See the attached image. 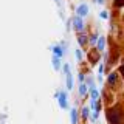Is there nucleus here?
<instances>
[{
	"instance_id": "f257e3e1",
	"label": "nucleus",
	"mask_w": 124,
	"mask_h": 124,
	"mask_svg": "<svg viewBox=\"0 0 124 124\" xmlns=\"http://www.w3.org/2000/svg\"><path fill=\"white\" fill-rule=\"evenodd\" d=\"M107 119L110 124H121L123 121V113L118 110V108H110L107 112Z\"/></svg>"
},
{
	"instance_id": "f03ea898",
	"label": "nucleus",
	"mask_w": 124,
	"mask_h": 124,
	"mask_svg": "<svg viewBox=\"0 0 124 124\" xmlns=\"http://www.w3.org/2000/svg\"><path fill=\"white\" fill-rule=\"evenodd\" d=\"M64 73H65V76H67V88L71 90L73 88V76H71V71H70V65L68 64L64 65Z\"/></svg>"
},
{
	"instance_id": "7ed1b4c3",
	"label": "nucleus",
	"mask_w": 124,
	"mask_h": 124,
	"mask_svg": "<svg viewBox=\"0 0 124 124\" xmlns=\"http://www.w3.org/2000/svg\"><path fill=\"white\" fill-rule=\"evenodd\" d=\"M56 98L59 99V106L62 108H68V101H67V93L62 92V93H56Z\"/></svg>"
},
{
	"instance_id": "20e7f679",
	"label": "nucleus",
	"mask_w": 124,
	"mask_h": 124,
	"mask_svg": "<svg viewBox=\"0 0 124 124\" xmlns=\"http://www.w3.org/2000/svg\"><path fill=\"white\" fill-rule=\"evenodd\" d=\"M73 26H75V30L76 31H82L84 30V20H82V17H81V16H75V19H73Z\"/></svg>"
},
{
	"instance_id": "39448f33",
	"label": "nucleus",
	"mask_w": 124,
	"mask_h": 124,
	"mask_svg": "<svg viewBox=\"0 0 124 124\" xmlns=\"http://www.w3.org/2000/svg\"><path fill=\"white\" fill-rule=\"evenodd\" d=\"M76 14H78V16H81V17L87 16V14H88V6H87V5H81V6H78V8H76Z\"/></svg>"
},
{
	"instance_id": "423d86ee",
	"label": "nucleus",
	"mask_w": 124,
	"mask_h": 124,
	"mask_svg": "<svg viewBox=\"0 0 124 124\" xmlns=\"http://www.w3.org/2000/svg\"><path fill=\"white\" fill-rule=\"evenodd\" d=\"M104 46H106V37L101 36V37L98 39V42H96V48H98V51H102Z\"/></svg>"
},
{
	"instance_id": "0eeeda50",
	"label": "nucleus",
	"mask_w": 124,
	"mask_h": 124,
	"mask_svg": "<svg viewBox=\"0 0 124 124\" xmlns=\"http://www.w3.org/2000/svg\"><path fill=\"white\" fill-rule=\"evenodd\" d=\"M59 59H61V57H59V56H57V54H54V53H53V57H51V62H53V67H54V68H56V70H59V68H61V64H59Z\"/></svg>"
},
{
	"instance_id": "6e6552de",
	"label": "nucleus",
	"mask_w": 124,
	"mask_h": 124,
	"mask_svg": "<svg viewBox=\"0 0 124 124\" xmlns=\"http://www.w3.org/2000/svg\"><path fill=\"white\" fill-rule=\"evenodd\" d=\"M53 53H54V54H57L59 57H62L65 51H64V48H62L61 45H54V46H53Z\"/></svg>"
},
{
	"instance_id": "1a4fd4ad",
	"label": "nucleus",
	"mask_w": 124,
	"mask_h": 124,
	"mask_svg": "<svg viewBox=\"0 0 124 124\" xmlns=\"http://www.w3.org/2000/svg\"><path fill=\"white\" fill-rule=\"evenodd\" d=\"M78 42H79V45H82V46H85L87 45V36H85L84 33H79V36H78Z\"/></svg>"
},
{
	"instance_id": "9d476101",
	"label": "nucleus",
	"mask_w": 124,
	"mask_h": 124,
	"mask_svg": "<svg viewBox=\"0 0 124 124\" xmlns=\"http://www.w3.org/2000/svg\"><path fill=\"white\" fill-rule=\"evenodd\" d=\"M70 118H71V124L78 123V112H76V108H71V112H70Z\"/></svg>"
},
{
	"instance_id": "9b49d317",
	"label": "nucleus",
	"mask_w": 124,
	"mask_h": 124,
	"mask_svg": "<svg viewBox=\"0 0 124 124\" xmlns=\"http://www.w3.org/2000/svg\"><path fill=\"white\" fill-rule=\"evenodd\" d=\"M79 95L87 96V85H85V82H81V85H79Z\"/></svg>"
},
{
	"instance_id": "f8f14e48",
	"label": "nucleus",
	"mask_w": 124,
	"mask_h": 124,
	"mask_svg": "<svg viewBox=\"0 0 124 124\" xmlns=\"http://www.w3.org/2000/svg\"><path fill=\"white\" fill-rule=\"evenodd\" d=\"M88 115H90V108H88V107H82V110H81V116H82V119H87Z\"/></svg>"
},
{
	"instance_id": "ddd939ff",
	"label": "nucleus",
	"mask_w": 124,
	"mask_h": 124,
	"mask_svg": "<svg viewBox=\"0 0 124 124\" xmlns=\"http://www.w3.org/2000/svg\"><path fill=\"white\" fill-rule=\"evenodd\" d=\"M107 81H108V84H115L116 82V73H110V75H108V78H107Z\"/></svg>"
},
{
	"instance_id": "4468645a",
	"label": "nucleus",
	"mask_w": 124,
	"mask_h": 124,
	"mask_svg": "<svg viewBox=\"0 0 124 124\" xmlns=\"http://www.w3.org/2000/svg\"><path fill=\"white\" fill-rule=\"evenodd\" d=\"M90 95H92V99H98V90L96 88H92V92H90Z\"/></svg>"
},
{
	"instance_id": "2eb2a0df",
	"label": "nucleus",
	"mask_w": 124,
	"mask_h": 124,
	"mask_svg": "<svg viewBox=\"0 0 124 124\" xmlns=\"http://www.w3.org/2000/svg\"><path fill=\"white\" fill-rule=\"evenodd\" d=\"M96 39H98V34H93V36L90 37V44H92V45H96V42H98Z\"/></svg>"
},
{
	"instance_id": "dca6fc26",
	"label": "nucleus",
	"mask_w": 124,
	"mask_h": 124,
	"mask_svg": "<svg viewBox=\"0 0 124 124\" xmlns=\"http://www.w3.org/2000/svg\"><path fill=\"white\" fill-rule=\"evenodd\" d=\"M124 5V0H115V6L116 8H119V6H123Z\"/></svg>"
},
{
	"instance_id": "f3484780",
	"label": "nucleus",
	"mask_w": 124,
	"mask_h": 124,
	"mask_svg": "<svg viewBox=\"0 0 124 124\" xmlns=\"http://www.w3.org/2000/svg\"><path fill=\"white\" fill-rule=\"evenodd\" d=\"M76 57H78V61L82 59V51H81V50H76Z\"/></svg>"
},
{
	"instance_id": "a211bd4d",
	"label": "nucleus",
	"mask_w": 124,
	"mask_h": 124,
	"mask_svg": "<svg viewBox=\"0 0 124 124\" xmlns=\"http://www.w3.org/2000/svg\"><path fill=\"white\" fill-rule=\"evenodd\" d=\"M99 16H101V17H102V19H107V17H108L107 11H101V13H99Z\"/></svg>"
},
{
	"instance_id": "6ab92c4d",
	"label": "nucleus",
	"mask_w": 124,
	"mask_h": 124,
	"mask_svg": "<svg viewBox=\"0 0 124 124\" xmlns=\"http://www.w3.org/2000/svg\"><path fill=\"white\" fill-rule=\"evenodd\" d=\"M98 119V112H93V115H92V121H96Z\"/></svg>"
},
{
	"instance_id": "aec40b11",
	"label": "nucleus",
	"mask_w": 124,
	"mask_h": 124,
	"mask_svg": "<svg viewBox=\"0 0 124 124\" xmlns=\"http://www.w3.org/2000/svg\"><path fill=\"white\" fill-rule=\"evenodd\" d=\"M78 79H79V82H84V79H85V78H84V75H82V73H81V75L78 76Z\"/></svg>"
},
{
	"instance_id": "412c9836",
	"label": "nucleus",
	"mask_w": 124,
	"mask_h": 124,
	"mask_svg": "<svg viewBox=\"0 0 124 124\" xmlns=\"http://www.w3.org/2000/svg\"><path fill=\"white\" fill-rule=\"evenodd\" d=\"M121 73H124V65H123V67H121Z\"/></svg>"
},
{
	"instance_id": "4be33fe9",
	"label": "nucleus",
	"mask_w": 124,
	"mask_h": 124,
	"mask_svg": "<svg viewBox=\"0 0 124 124\" xmlns=\"http://www.w3.org/2000/svg\"><path fill=\"white\" fill-rule=\"evenodd\" d=\"M54 2H59V0H54Z\"/></svg>"
}]
</instances>
